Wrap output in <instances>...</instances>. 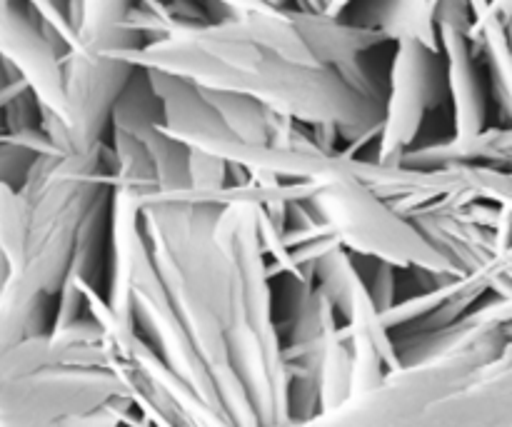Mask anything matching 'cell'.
I'll use <instances>...</instances> for the list:
<instances>
[{"instance_id": "obj_1", "label": "cell", "mask_w": 512, "mask_h": 427, "mask_svg": "<svg viewBox=\"0 0 512 427\" xmlns=\"http://www.w3.org/2000/svg\"><path fill=\"white\" fill-rule=\"evenodd\" d=\"M438 80L435 50L418 40H398L390 73V100L380 120V165H400V155L418 135L425 110L438 103Z\"/></svg>"}, {"instance_id": "obj_2", "label": "cell", "mask_w": 512, "mask_h": 427, "mask_svg": "<svg viewBox=\"0 0 512 427\" xmlns=\"http://www.w3.org/2000/svg\"><path fill=\"white\" fill-rule=\"evenodd\" d=\"M445 48H448V68L450 85L455 95V123H458V135L455 140H470L483 130V98H480L478 80H475L473 68H470L468 50H465L463 28L455 23H440Z\"/></svg>"}]
</instances>
